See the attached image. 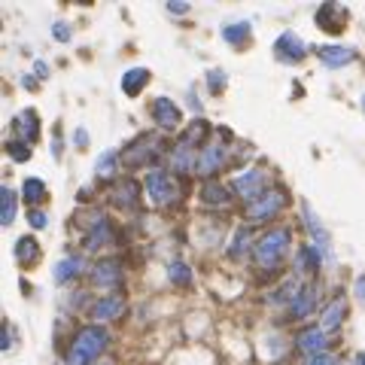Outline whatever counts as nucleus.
<instances>
[{"mask_svg":"<svg viewBox=\"0 0 365 365\" xmlns=\"http://www.w3.org/2000/svg\"><path fill=\"white\" fill-rule=\"evenodd\" d=\"M55 37H58V40H71V31H67V24H64V22H58V24H55Z\"/></svg>","mask_w":365,"mask_h":365,"instance_id":"obj_37","label":"nucleus"},{"mask_svg":"<svg viewBox=\"0 0 365 365\" xmlns=\"http://www.w3.org/2000/svg\"><path fill=\"white\" fill-rule=\"evenodd\" d=\"M344 22H347V13L338 3H326L323 10L317 13V24L326 31H344Z\"/></svg>","mask_w":365,"mask_h":365,"instance_id":"obj_15","label":"nucleus"},{"mask_svg":"<svg viewBox=\"0 0 365 365\" xmlns=\"http://www.w3.org/2000/svg\"><path fill=\"white\" fill-rule=\"evenodd\" d=\"M92 229H89V234H85V250H98V247H103L113 234H110V222L103 220V216H94V222H89Z\"/></svg>","mask_w":365,"mask_h":365,"instance_id":"obj_17","label":"nucleus"},{"mask_svg":"<svg viewBox=\"0 0 365 365\" xmlns=\"http://www.w3.org/2000/svg\"><path fill=\"white\" fill-rule=\"evenodd\" d=\"M289 241H292L289 229H274V231H268L265 238L259 241V247H256V262L262 265V268L277 265V262L283 259L286 250H289Z\"/></svg>","mask_w":365,"mask_h":365,"instance_id":"obj_3","label":"nucleus"},{"mask_svg":"<svg viewBox=\"0 0 365 365\" xmlns=\"http://www.w3.org/2000/svg\"><path fill=\"white\" fill-rule=\"evenodd\" d=\"M283 207H286V195L283 192H265L259 201L247 204V216L253 222H265V220H271L274 213H280Z\"/></svg>","mask_w":365,"mask_h":365,"instance_id":"obj_5","label":"nucleus"},{"mask_svg":"<svg viewBox=\"0 0 365 365\" xmlns=\"http://www.w3.org/2000/svg\"><path fill=\"white\" fill-rule=\"evenodd\" d=\"M222 162H225V146L222 143H210V146H204V150H201V155H198L195 171L204 173V177H210V173H216L222 168Z\"/></svg>","mask_w":365,"mask_h":365,"instance_id":"obj_9","label":"nucleus"},{"mask_svg":"<svg viewBox=\"0 0 365 365\" xmlns=\"http://www.w3.org/2000/svg\"><path fill=\"white\" fill-rule=\"evenodd\" d=\"M152 146H155V141H152L150 134L137 137L134 146H128V150H125V164H128V168H141V164H146L155 155Z\"/></svg>","mask_w":365,"mask_h":365,"instance_id":"obj_12","label":"nucleus"},{"mask_svg":"<svg viewBox=\"0 0 365 365\" xmlns=\"http://www.w3.org/2000/svg\"><path fill=\"white\" fill-rule=\"evenodd\" d=\"M344 314H347L344 299H332V301H329L326 308H323V314H320V329H323V332H335V329L341 326Z\"/></svg>","mask_w":365,"mask_h":365,"instance_id":"obj_14","label":"nucleus"},{"mask_svg":"<svg viewBox=\"0 0 365 365\" xmlns=\"http://www.w3.org/2000/svg\"><path fill=\"white\" fill-rule=\"evenodd\" d=\"M356 365H365V356H359V359H356Z\"/></svg>","mask_w":365,"mask_h":365,"instance_id":"obj_42","label":"nucleus"},{"mask_svg":"<svg viewBox=\"0 0 365 365\" xmlns=\"http://www.w3.org/2000/svg\"><path fill=\"white\" fill-rule=\"evenodd\" d=\"M171 280L180 283V286H189V283H192V271H189L182 262H173L171 265Z\"/></svg>","mask_w":365,"mask_h":365,"instance_id":"obj_31","label":"nucleus"},{"mask_svg":"<svg viewBox=\"0 0 365 365\" xmlns=\"http://www.w3.org/2000/svg\"><path fill=\"white\" fill-rule=\"evenodd\" d=\"M250 37V24L247 22H238V24H229V28H222V40L225 43H241Z\"/></svg>","mask_w":365,"mask_h":365,"instance_id":"obj_29","label":"nucleus"},{"mask_svg":"<svg viewBox=\"0 0 365 365\" xmlns=\"http://www.w3.org/2000/svg\"><path fill=\"white\" fill-rule=\"evenodd\" d=\"M15 220V195L10 189H3V195H0V222L10 225Z\"/></svg>","mask_w":365,"mask_h":365,"instance_id":"obj_28","label":"nucleus"},{"mask_svg":"<svg viewBox=\"0 0 365 365\" xmlns=\"http://www.w3.org/2000/svg\"><path fill=\"white\" fill-rule=\"evenodd\" d=\"M15 259H19L22 265H28V262H37V259H40L37 241H31V238H22V241H19V247H15Z\"/></svg>","mask_w":365,"mask_h":365,"instance_id":"obj_27","label":"nucleus"},{"mask_svg":"<svg viewBox=\"0 0 365 365\" xmlns=\"http://www.w3.org/2000/svg\"><path fill=\"white\" fill-rule=\"evenodd\" d=\"M28 222L34 225V229H43V225H46V213H43V210H31L28 213Z\"/></svg>","mask_w":365,"mask_h":365,"instance_id":"obj_36","label":"nucleus"},{"mask_svg":"<svg viewBox=\"0 0 365 365\" xmlns=\"http://www.w3.org/2000/svg\"><path fill=\"white\" fill-rule=\"evenodd\" d=\"M73 141L80 143V146H85V143H89V134H85V131H76V134H73Z\"/></svg>","mask_w":365,"mask_h":365,"instance_id":"obj_40","label":"nucleus"},{"mask_svg":"<svg viewBox=\"0 0 365 365\" xmlns=\"http://www.w3.org/2000/svg\"><path fill=\"white\" fill-rule=\"evenodd\" d=\"M314 301H317V286H304V289L295 295V301L289 304V314H292L295 320L308 317L310 310H314Z\"/></svg>","mask_w":365,"mask_h":365,"instance_id":"obj_19","label":"nucleus"},{"mask_svg":"<svg viewBox=\"0 0 365 365\" xmlns=\"http://www.w3.org/2000/svg\"><path fill=\"white\" fill-rule=\"evenodd\" d=\"M168 10H171V13H186V10H189V6H186V3H171V6H168Z\"/></svg>","mask_w":365,"mask_h":365,"instance_id":"obj_41","label":"nucleus"},{"mask_svg":"<svg viewBox=\"0 0 365 365\" xmlns=\"http://www.w3.org/2000/svg\"><path fill=\"white\" fill-rule=\"evenodd\" d=\"M110 335L103 332L101 326H85L76 332L73 338V347H71V356H67V365H89L101 356V350L107 347Z\"/></svg>","mask_w":365,"mask_h":365,"instance_id":"obj_1","label":"nucleus"},{"mask_svg":"<svg viewBox=\"0 0 365 365\" xmlns=\"http://www.w3.org/2000/svg\"><path fill=\"white\" fill-rule=\"evenodd\" d=\"M207 83H210V92L213 94H220L225 89V73L222 71H210V80H207Z\"/></svg>","mask_w":365,"mask_h":365,"instance_id":"obj_35","label":"nucleus"},{"mask_svg":"<svg viewBox=\"0 0 365 365\" xmlns=\"http://www.w3.org/2000/svg\"><path fill=\"white\" fill-rule=\"evenodd\" d=\"M125 314V299L122 295H103L92 304V320H98V323H110V320H119Z\"/></svg>","mask_w":365,"mask_h":365,"instance_id":"obj_8","label":"nucleus"},{"mask_svg":"<svg viewBox=\"0 0 365 365\" xmlns=\"http://www.w3.org/2000/svg\"><path fill=\"white\" fill-rule=\"evenodd\" d=\"M137 182L134 180H125V182H119L116 189H113V201H116L119 207H134L137 204Z\"/></svg>","mask_w":365,"mask_h":365,"instance_id":"obj_24","label":"nucleus"},{"mask_svg":"<svg viewBox=\"0 0 365 365\" xmlns=\"http://www.w3.org/2000/svg\"><path fill=\"white\" fill-rule=\"evenodd\" d=\"M320 262H323V256H320V247H314V243H308V247H299V256H295V268H299V271L314 274V271H320Z\"/></svg>","mask_w":365,"mask_h":365,"instance_id":"obj_21","label":"nucleus"},{"mask_svg":"<svg viewBox=\"0 0 365 365\" xmlns=\"http://www.w3.org/2000/svg\"><path fill=\"white\" fill-rule=\"evenodd\" d=\"M6 150H10V155H13L15 162L31 159V150H28V143H24V141H13V143H6Z\"/></svg>","mask_w":365,"mask_h":365,"instance_id":"obj_33","label":"nucleus"},{"mask_svg":"<svg viewBox=\"0 0 365 365\" xmlns=\"http://www.w3.org/2000/svg\"><path fill=\"white\" fill-rule=\"evenodd\" d=\"M150 83V71H143V67H134V71H128L125 76H122V92L125 94H141V89Z\"/></svg>","mask_w":365,"mask_h":365,"instance_id":"obj_22","label":"nucleus"},{"mask_svg":"<svg viewBox=\"0 0 365 365\" xmlns=\"http://www.w3.org/2000/svg\"><path fill=\"white\" fill-rule=\"evenodd\" d=\"M143 186H146V198H150L155 207L173 204V201L180 198V186L171 180V173H164V171H159V168H152L150 173H146Z\"/></svg>","mask_w":365,"mask_h":365,"instance_id":"obj_2","label":"nucleus"},{"mask_svg":"<svg viewBox=\"0 0 365 365\" xmlns=\"http://www.w3.org/2000/svg\"><path fill=\"white\" fill-rule=\"evenodd\" d=\"M274 52H277V58L280 61H301L304 58V43H301V37H295L292 31H286V34L277 37Z\"/></svg>","mask_w":365,"mask_h":365,"instance_id":"obj_11","label":"nucleus"},{"mask_svg":"<svg viewBox=\"0 0 365 365\" xmlns=\"http://www.w3.org/2000/svg\"><path fill=\"white\" fill-rule=\"evenodd\" d=\"M22 195H24V201L28 204H43L46 201V182L43 180H24V189H22Z\"/></svg>","mask_w":365,"mask_h":365,"instance_id":"obj_26","label":"nucleus"},{"mask_svg":"<svg viewBox=\"0 0 365 365\" xmlns=\"http://www.w3.org/2000/svg\"><path fill=\"white\" fill-rule=\"evenodd\" d=\"M10 338H13V329L6 326V329H3V335H0V347H3V350H10V347H13V344H10Z\"/></svg>","mask_w":365,"mask_h":365,"instance_id":"obj_38","label":"nucleus"},{"mask_svg":"<svg viewBox=\"0 0 365 365\" xmlns=\"http://www.w3.org/2000/svg\"><path fill=\"white\" fill-rule=\"evenodd\" d=\"M101 365H107V362H101Z\"/></svg>","mask_w":365,"mask_h":365,"instance_id":"obj_43","label":"nucleus"},{"mask_svg":"<svg viewBox=\"0 0 365 365\" xmlns=\"http://www.w3.org/2000/svg\"><path fill=\"white\" fill-rule=\"evenodd\" d=\"M201 201H204V204H213V207L229 204V189L220 186V182H204V189H201Z\"/></svg>","mask_w":365,"mask_h":365,"instance_id":"obj_25","label":"nucleus"},{"mask_svg":"<svg viewBox=\"0 0 365 365\" xmlns=\"http://www.w3.org/2000/svg\"><path fill=\"white\" fill-rule=\"evenodd\" d=\"M301 365H338V362H335V356H329V353H317V356H304Z\"/></svg>","mask_w":365,"mask_h":365,"instance_id":"obj_34","label":"nucleus"},{"mask_svg":"<svg viewBox=\"0 0 365 365\" xmlns=\"http://www.w3.org/2000/svg\"><path fill=\"white\" fill-rule=\"evenodd\" d=\"M92 283L101 286V289H107V286H119L122 283V262L119 259H101L98 265L89 271Z\"/></svg>","mask_w":365,"mask_h":365,"instance_id":"obj_6","label":"nucleus"},{"mask_svg":"<svg viewBox=\"0 0 365 365\" xmlns=\"http://www.w3.org/2000/svg\"><path fill=\"white\" fill-rule=\"evenodd\" d=\"M195 164H198L195 146L186 143V141H180L177 146H173V168H177L180 173H189V171H195Z\"/></svg>","mask_w":365,"mask_h":365,"instance_id":"obj_16","label":"nucleus"},{"mask_svg":"<svg viewBox=\"0 0 365 365\" xmlns=\"http://www.w3.org/2000/svg\"><path fill=\"white\" fill-rule=\"evenodd\" d=\"M152 116H155V125L164 128V131H177L180 128V107L171 98H155Z\"/></svg>","mask_w":365,"mask_h":365,"instance_id":"obj_7","label":"nucleus"},{"mask_svg":"<svg viewBox=\"0 0 365 365\" xmlns=\"http://www.w3.org/2000/svg\"><path fill=\"white\" fill-rule=\"evenodd\" d=\"M295 344L301 347L308 356H317V353H326V347H329V341H326V332L320 326H310V329H301L299 332V338H295Z\"/></svg>","mask_w":365,"mask_h":365,"instance_id":"obj_10","label":"nucleus"},{"mask_svg":"<svg viewBox=\"0 0 365 365\" xmlns=\"http://www.w3.org/2000/svg\"><path fill=\"white\" fill-rule=\"evenodd\" d=\"M301 213H304V220H308V231L314 234V241L320 243V253H323L326 259H332V243H329V234H326L323 225H320L314 210H310V204H301Z\"/></svg>","mask_w":365,"mask_h":365,"instance_id":"obj_13","label":"nucleus"},{"mask_svg":"<svg viewBox=\"0 0 365 365\" xmlns=\"http://www.w3.org/2000/svg\"><path fill=\"white\" fill-rule=\"evenodd\" d=\"M353 58H356V52L347 46H323L320 49V61H323L326 67H344V64H350Z\"/></svg>","mask_w":365,"mask_h":365,"instance_id":"obj_18","label":"nucleus"},{"mask_svg":"<svg viewBox=\"0 0 365 365\" xmlns=\"http://www.w3.org/2000/svg\"><path fill=\"white\" fill-rule=\"evenodd\" d=\"M250 247V231H247V225H241L238 231H234V243H231V256L234 259H241L243 256V250Z\"/></svg>","mask_w":365,"mask_h":365,"instance_id":"obj_30","label":"nucleus"},{"mask_svg":"<svg viewBox=\"0 0 365 365\" xmlns=\"http://www.w3.org/2000/svg\"><path fill=\"white\" fill-rule=\"evenodd\" d=\"M265 182H268V173L262 168H250V171H243L234 177L231 189L238 192V198H243L247 204H253L265 195Z\"/></svg>","mask_w":365,"mask_h":365,"instance_id":"obj_4","label":"nucleus"},{"mask_svg":"<svg viewBox=\"0 0 365 365\" xmlns=\"http://www.w3.org/2000/svg\"><path fill=\"white\" fill-rule=\"evenodd\" d=\"M80 271H83V259L80 256H64L55 265V283H67L71 277H76Z\"/></svg>","mask_w":365,"mask_h":365,"instance_id":"obj_23","label":"nucleus"},{"mask_svg":"<svg viewBox=\"0 0 365 365\" xmlns=\"http://www.w3.org/2000/svg\"><path fill=\"white\" fill-rule=\"evenodd\" d=\"M13 128L24 137V143H31V141H37V134H40V128H37V113L34 110H22L19 116H15L13 122Z\"/></svg>","mask_w":365,"mask_h":365,"instance_id":"obj_20","label":"nucleus"},{"mask_svg":"<svg viewBox=\"0 0 365 365\" xmlns=\"http://www.w3.org/2000/svg\"><path fill=\"white\" fill-rule=\"evenodd\" d=\"M353 289H356V295H359V299L365 301V274L356 277V286H353Z\"/></svg>","mask_w":365,"mask_h":365,"instance_id":"obj_39","label":"nucleus"},{"mask_svg":"<svg viewBox=\"0 0 365 365\" xmlns=\"http://www.w3.org/2000/svg\"><path fill=\"white\" fill-rule=\"evenodd\" d=\"M116 159H119L116 150H107V152L101 155V159H98V173H101V177H110V173H113V164H116Z\"/></svg>","mask_w":365,"mask_h":365,"instance_id":"obj_32","label":"nucleus"}]
</instances>
